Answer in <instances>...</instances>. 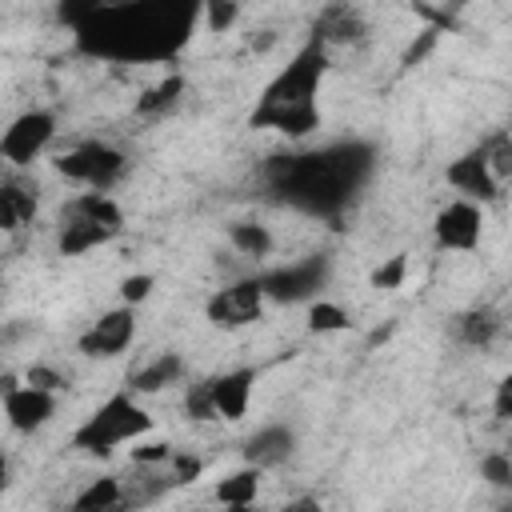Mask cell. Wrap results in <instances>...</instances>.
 <instances>
[{"label":"cell","instance_id":"36","mask_svg":"<svg viewBox=\"0 0 512 512\" xmlns=\"http://www.w3.org/2000/svg\"><path fill=\"white\" fill-rule=\"evenodd\" d=\"M492 408H496V416H500V420H512V372H508V376L496 384Z\"/></svg>","mask_w":512,"mask_h":512},{"label":"cell","instance_id":"25","mask_svg":"<svg viewBox=\"0 0 512 512\" xmlns=\"http://www.w3.org/2000/svg\"><path fill=\"white\" fill-rule=\"evenodd\" d=\"M484 148V160H488V172L500 188H512V132H496Z\"/></svg>","mask_w":512,"mask_h":512},{"label":"cell","instance_id":"20","mask_svg":"<svg viewBox=\"0 0 512 512\" xmlns=\"http://www.w3.org/2000/svg\"><path fill=\"white\" fill-rule=\"evenodd\" d=\"M68 216H80V220H92L108 232H120L124 228V212L120 204L108 196V192H80L72 204H68Z\"/></svg>","mask_w":512,"mask_h":512},{"label":"cell","instance_id":"40","mask_svg":"<svg viewBox=\"0 0 512 512\" xmlns=\"http://www.w3.org/2000/svg\"><path fill=\"white\" fill-rule=\"evenodd\" d=\"M496 512H512V500H504V504H496Z\"/></svg>","mask_w":512,"mask_h":512},{"label":"cell","instance_id":"11","mask_svg":"<svg viewBox=\"0 0 512 512\" xmlns=\"http://www.w3.org/2000/svg\"><path fill=\"white\" fill-rule=\"evenodd\" d=\"M448 184L460 192V200H472V204H492L500 196V184L492 180L488 172V160H484V148H472L464 156H456L448 164Z\"/></svg>","mask_w":512,"mask_h":512},{"label":"cell","instance_id":"9","mask_svg":"<svg viewBox=\"0 0 512 512\" xmlns=\"http://www.w3.org/2000/svg\"><path fill=\"white\" fill-rule=\"evenodd\" d=\"M132 340H136V308L116 304V308H108L92 328L80 332L76 348H80V356H88V360H108V356H120Z\"/></svg>","mask_w":512,"mask_h":512},{"label":"cell","instance_id":"32","mask_svg":"<svg viewBox=\"0 0 512 512\" xmlns=\"http://www.w3.org/2000/svg\"><path fill=\"white\" fill-rule=\"evenodd\" d=\"M152 276L148 272H132V276H124L120 280V304H128V308H136V304H144L148 296H152Z\"/></svg>","mask_w":512,"mask_h":512},{"label":"cell","instance_id":"27","mask_svg":"<svg viewBox=\"0 0 512 512\" xmlns=\"http://www.w3.org/2000/svg\"><path fill=\"white\" fill-rule=\"evenodd\" d=\"M348 328V312L332 300H316L308 308V332H344Z\"/></svg>","mask_w":512,"mask_h":512},{"label":"cell","instance_id":"31","mask_svg":"<svg viewBox=\"0 0 512 512\" xmlns=\"http://www.w3.org/2000/svg\"><path fill=\"white\" fill-rule=\"evenodd\" d=\"M128 456H132V464H140V468H160V464H172V444L168 440H148V444H140V448H128Z\"/></svg>","mask_w":512,"mask_h":512},{"label":"cell","instance_id":"24","mask_svg":"<svg viewBox=\"0 0 512 512\" xmlns=\"http://www.w3.org/2000/svg\"><path fill=\"white\" fill-rule=\"evenodd\" d=\"M256 492H260V468H240V472H232V476H224L216 484V500L224 508H232V504H256Z\"/></svg>","mask_w":512,"mask_h":512},{"label":"cell","instance_id":"28","mask_svg":"<svg viewBox=\"0 0 512 512\" xmlns=\"http://www.w3.org/2000/svg\"><path fill=\"white\" fill-rule=\"evenodd\" d=\"M404 276H408V256L396 252V256H388V260L372 272V288H380V292H396V288L404 284Z\"/></svg>","mask_w":512,"mask_h":512},{"label":"cell","instance_id":"33","mask_svg":"<svg viewBox=\"0 0 512 512\" xmlns=\"http://www.w3.org/2000/svg\"><path fill=\"white\" fill-rule=\"evenodd\" d=\"M24 376H28V384L40 388V392H60V388H68V376L56 372V368H48V364H28Z\"/></svg>","mask_w":512,"mask_h":512},{"label":"cell","instance_id":"8","mask_svg":"<svg viewBox=\"0 0 512 512\" xmlns=\"http://www.w3.org/2000/svg\"><path fill=\"white\" fill-rule=\"evenodd\" d=\"M264 300H268V296H264V288H260L256 276H252V280H236V284H228V288H220V292L208 296L204 316H208L216 328H244V324L260 320Z\"/></svg>","mask_w":512,"mask_h":512},{"label":"cell","instance_id":"12","mask_svg":"<svg viewBox=\"0 0 512 512\" xmlns=\"http://www.w3.org/2000/svg\"><path fill=\"white\" fill-rule=\"evenodd\" d=\"M4 416H8V424L16 432H36V428H44L56 416V396L52 392H40L32 384L8 388L4 392Z\"/></svg>","mask_w":512,"mask_h":512},{"label":"cell","instance_id":"26","mask_svg":"<svg viewBox=\"0 0 512 512\" xmlns=\"http://www.w3.org/2000/svg\"><path fill=\"white\" fill-rule=\"evenodd\" d=\"M184 412H188V420H200V424L220 420V412H216V396H212V376L188 384V392H184Z\"/></svg>","mask_w":512,"mask_h":512},{"label":"cell","instance_id":"39","mask_svg":"<svg viewBox=\"0 0 512 512\" xmlns=\"http://www.w3.org/2000/svg\"><path fill=\"white\" fill-rule=\"evenodd\" d=\"M224 512H260L256 504H232V508H224Z\"/></svg>","mask_w":512,"mask_h":512},{"label":"cell","instance_id":"34","mask_svg":"<svg viewBox=\"0 0 512 512\" xmlns=\"http://www.w3.org/2000/svg\"><path fill=\"white\" fill-rule=\"evenodd\" d=\"M200 472H204V464H200L192 452H176V456H172V472H168V476H172L176 488H180V484H192Z\"/></svg>","mask_w":512,"mask_h":512},{"label":"cell","instance_id":"10","mask_svg":"<svg viewBox=\"0 0 512 512\" xmlns=\"http://www.w3.org/2000/svg\"><path fill=\"white\" fill-rule=\"evenodd\" d=\"M432 236L440 248L448 252H472L484 236V216H480V204L472 200H452L436 212V224H432Z\"/></svg>","mask_w":512,"mask_h":512},{"label":"cell","instance_id":"7","mask_svg":"<svg viewBox=\"0 0 512 512\" xmlns=\"http://www.w3.org/2000/svg\"><path fill=\"white\" fill-rule=\"evenodd\" d=\"M256 280H260V288H264L268 300H276V304H300V300H312L324 288V280H328V256H308V260H296V264L260 272Z\"/></svg>","mask_w":512,"mask_h":512},{"label":"cell","instance_id":"41","mask_svg":"<svg viewBox=\"0 0 512 512\" xmlns=\"http://www.w3.org/2000/svg\"><path fill=\"white\" fill-rule=\"evenodd\" d=\"M508 448H512V440H508ZM508 456H512V452H508Z\"/></svg>","mask_w":512,"mask_h":512},{"label":"cell","instance_id":"19","mask_svg":"<svg viewBox=\"0 0 512 512\" xmlns=\"http://www.w3.org/2000/svg\"><path fill=\"white\" fill-rule=\"evenodd\" d=\"M184 88H188V80L180 72H168V76H160V84H152V88H144L136 96V112L148 116V120H156V116H164V112H172L180 104Z\"/></svg>","mask_w":512,"mask_h":512},{"label":"cell","instance_id":"35","mask_svg":"<svg viewBox=\"0 0 512 512\" xmlns=\"http://www.w3.org/2000/svg\"><path fill=\"white\" fill-rule=\"evenodd\" d=\"M436 40H440V28H424V32H420V40H412V44H408V52H404V68L420 64V60L436 48Z\"/></svg>","mask_w":512,"mask_h":512},{"label":"cell","instance_id":"14","mask_svg":"<svg viewBox=\"0 0 512 512\" xmlns=\"http://www.w3.org/2000/svg\"><path fill=\"white\" fill-rule=\"evenodd\" d=\"M296 452V432L288 424H264L244 440V460L248 468H280Z\"/></svg>","mask_w":512,"mask_h":512},{"label":"cell","instance_id":"30","mask_svg":"<svg viewBox=\"0 0 512 512\" xmlns=\"http://www.w3.org/2000/svg\"><path fill=\"white\" fill-rule=\"evenodd\" d=\"M236 20H240V4H236V0H212V4H204V24H208V32H228Z\"/></svg>","mask_w":512,"mask_h":512},{"label":"cell","instance_id":"17","mask_svg":"<svg viewBox=\"0 0 512 512\" xmlns=\"http://www.w3.org/2000/svg\"><path fill=\"white\" fill-rule=\"evenodd\" d=\"M180 376H184V356H176V352H160L152 364H144V368L128 380V392H140V396H148V392H164V388H172Z\"/></svg>","mask_w":512,"mask_h":512},{"label":"cell","instance_id":"18","mask_svg":"<svg viewBox=\"0 0 512 512\" xmlns=\"http://www.w3.org/2000/svg\"><path fill=\"white\" fill-rule=\"evenodd\" d=\"M500 312L496 308H488V304H480V308H468V312H460L456 316V336H460V344H468V348H488L496 336H500Z\"/></svg>","mask_w":512,"mask_h":512},{"label":"cell","instance_id":"15","mask_svg":"<svg viewBox=\"0 0 512 512\" xmlns=\"http://www.w3.org/2000/svg\"><path fill=\"white\" fill-rule=\"evenodd\" d=\"M252 384H256V372L252 368H232L224 376H212V396H216L220 420H244L248 416Z\"/></svg>","mask_w":512,"mask_h":512},{"label":"cell","instance_id":"6","mask_svg":"<svg viewBox=\"0 0 512 512\" xmlns=\"http://www.w3.org/2000/svg\"><path fill=\"white\" fill-rule=\"evenodd\" d=\"M52 136H56V116H52L48 108H28V112H20V116L4 128V136H0V156H4L12 168H28V164L52 144Z\"/></svg>","mask_w":512,"mask_h":512},{"label":"cell","instance_id":"37","mask_svg":"<svg viewBox=\"0 0 512 512\" xmlns=\"http://www.w3.org/2000/svg\"><path fill=\"white\" fill-rule=\"evenodd\" d=\"M280 512H324V504H320L316 496H296V500H288Z\"/></svg>","mask_w":512,"mask_h":512},{"label":"cell","instance_id":"29","mask_svg":"<svg viewBox=\"0 0 512 512\" xmlns=\"http://www.w3.org/2000/svg\"><path fill=\"white\" fill-rule=\"evenodd\" d=\"M480 480H488L492 488H512V456L508 452H488L480 460Z\"/></svg>","mask_w":512,"mask_h":512},{"label":"cell","instance_id":"23","mask_svg":"<svg viewBox=\"0 0 512 512\" xmlns=\"http://www.w3.org/2000/svg\"><path fill=\"white\" fill-rule=\"evenodd\" d=\"M228 240H232V248H236L240 256H252V260H264V256H272V248H276L268 224H256V220H236V224H228Z\"/></svg>","mask_w":512,"mask_h":512},{"label":"cell","instance_id":"2","mask_svg":"<svg viewBox=\"0 0 512 512\" xmlns=\"http://www.w3.org/2000/svg\"><path fill=\"white\" fill-rule=\"evenodd\" d=\"M200 16L204 4H184V0H144V4H112V8L92 4L88 16L76 24L72 44L76 52L96 60L156 64L180 56Z\"/></svg>","mask_w":512,"mask_h":512},{"label":"cell","instance_id":"21","mask_svg":"<svg viewBox=\"0 0 512 512\" xmlns=\"http://www.w3.org/2000/svg\"><path fill=\"white\" fill-rule=\"evenodd\" d=\"M72 512H124V480L120 476H96L72 500Z\"/></svg>","mask_w":512,"mask_h":512},{"label":"cell","instance_id":"5","mask_svg":"<svg viewBox=\"0 0 512 512\" xmlns=\"http://www.w3.org/2000/svg\"><path fill=\"white\" fill-rule=\"evenodd\" d=\"M52 164H56L60 176L84 184L88 192H108L124 176V168H128L124 152L112 148V144H104V140H88V144H80L72 152H60Z\"/></svg>","mask_w":512,"mask_h":512},{"label":"cell","instance_id":"22","mask_svg":"<svg viewBox=\"0 0 512 512\" xmlns=\"http://www.w3.org/2000/svg\"><path fill=\"white\" fill-rule=\"evenodd\" d=\"M112 236H116V232H108V228H100V224H92V220L68 216V220H64V228H60L56 248H60V256H80V252H88V248L108 244Z\"/></svg>","mask_w":512,"mask_h":512},{"label":"cell","instance_id":"16","mask_svg":"<svg viewBox=\"0 0 512 512\" xmlns=\"http://www.w3.org/2000/svg\"><path fill=\"white\" fill-rule=\"evenodd\" d=\"M312 36H316L320 44H348V40H360V36H364V16H360V8H352V4H328V8H320L316 24H312Z\"/></svg>","mask_w":512,"mask_h":512},{"label":"cell","instance_id":"13","mask_svg":"<svg viewBox=\"0 0 512 512\" xmlns=\"http://www.w3.org/2000/svg\"><path fill=\"white\" fill-rule=\"evenodd\" d=\"M36 208H40L36 180H24V176H4L0 180V228L4 232L28 228L36 220Z\"/></svg>","mask_w":512,"mask_h":512},{"label":"cell","instance_id":"1","mask_svg":"<svg viewBox=\"0 0 512 512\" xmlns=\"http://www.w3.org/2000/svg\"><path fill=\"white\" fill-rule=\"evenodd\" d=\"M372 168H376V148L368 140H340L316 152L268 156L260 180L276 204L336 224L372 180Z\"/></svg>","mask_w":512,"mask_h":512},{"label":"cell","instance_id":"38","mask_svg":"<svg viewBox=\"0 0 512 512\" xmlns=\"http://www.w3.org/2000/svg\"><path fill=\"white\" fill-rule=\"evenodd\" d=\"M272 44H276V32H272V28H264L260 36H252V48H256V52H268Z\"/></svg>","mask_w":512,"mask_h":512},{"label":"cell","instance_id":"3","mask_svg":"<svg viewBox=\"0 0 512 512\" xmlns=\"http://www.w3.org/2000/svg\"><path fill=\"white\" fill-rule=\"evenodd\" d=\"M324 68H328V44H320V40L312 36V40L288 60V68H280V72L264 84V92H260V100H256V108H252V116H248V124H252V128H272V132H280V136H308L312 128H320L316 92H320Z\"/></svg>","mask_w":512,"mask_h":512},{"label":"cell","instance_id":"4","mask_svg":"<svg viewBox=\"0 0 512 512\" xmlns=\"http://www.w3.org/2000/svg\"><path fill=\"white\" fill-rule=\"evenodd\" d=\"M148 428H152V416L132 400V392H116L72 432V448L88 456H112L120 444L144 436Z\"/></svg>","mask_w":512,"mask_h":512}]
</instances>
